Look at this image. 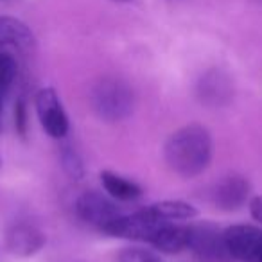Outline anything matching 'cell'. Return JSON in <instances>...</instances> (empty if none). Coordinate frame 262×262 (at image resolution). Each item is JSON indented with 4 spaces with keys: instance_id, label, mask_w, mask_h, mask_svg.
Returning a JSON list of instances; mask_svg holds the SVG:
<instances>
[{
    "instance_id": "6da1fadb",
    "label": "cell",
    "mask_w": 262,
    "mask_h": 262,
    "mask_svg": "<svg viewBox=\"0 0 262 262\" xmlns=\"http://www.w3.org/2000/svg\"><path fill=\"white\" fill-rule=\"evenodd\" d=\"M164 155L171 171L183 178H192L210 164L212 137L207 127L200 124L183 126L169 137Z\"/></svg>"
},
{
    "instance_id": "7a4b0ae2",
    "label": "cell",
    "mask_w": 262,
    "mask_h": 262,
    "mask_svg": "<svg viewBox=\"0 0 262 262\" xmlns=\"http://www.w3.org/2000/svg\"><path fill=\"white\" fill-rule=\"evenodd\" d=\"M92 104L101 119L120 120L133 108V94L122 81L104 79L94 88Z\"/></svg>"
},
{
    "instance_id": "3957f363",
    "label": "cell",
    "mask_w": 262,
    "mask_h": 262,
    "mask_svg": "<svg viewBox=\"0 0 262 262\" xmlns=\"http://www.w3.org/2000/svg\"><path fill=\"white\" fill-rule=\"evenodd\" d=\"M226 251L241 262L262 260V230L250 225H235L223 232Z\"/></svg>"
},
{
    "instance_id": "277c9868",
    "label": "cell",
    "mask_w": 262,
    "mask_h": 262,
    "mask_svg": "<svg viewBox=\"0 0 262 262\" xmlns=\"http://www.w3.org/2000/svg\"><path fill=\"white\" fill-rule=\"evenodd\" d=\"M164 223H169V221H160V219L153 217V215L147 212V208H144V210H139L129 215L120 214L119 217H115L106 226L104 233L113 235V237H124V239L147 241V243H151L155 233L158 232V228H160Z\"/></svg>"
},
{
    "instance_id": "5b68a950",
    "label": "cell",
    "mask_w": 262,
    "mask_h": 262,
    "mask_svg": "<svg viewBox=\"0 0 262 262\" xmlns=\"http://www.w3.org/2000/svg\"><path fill=\"white\" fill-rule=\"evenodd\" d=\"M36 110L41 126L52 139H63L69 133V117L52 88H41L38 92Z\"/></svg>"
},
{
    "instance_id": "8992f818",
    "label": "cell",
    "mask_w": 262,
    "mask_h": 262,
    "mask_svg": "<svg viewBox=\"0 0 262 262\" xmlns=\"http://www.w3.org/2000/svg\"><path fill=\"white\" fill-rule=\"evenodd\" d=\"M76 210H77V215H79L84 223L95 226V228H99L101 232H104L106 226H108L113 219L120 215V212L117 210V207L108 198H104L99 192H94V190L84 192L83 196H79V200H77V203H76Z\"/></svg>"
},
{
    "instance_id": "52a82bcc",
    "label": "cell",
    "mask_w": 262,
    "mask_h": 262,
    "mask_svg": "<svg viewBox=\"0 0 262 262\" xmlns=\"http://www.w3.org/2000/svg\"><path fill=\"white\" fill-rule=\"evenodd\" d=\"M34 36L26 24L13 16H0V51L26 58L34 51Z\"/></svg>"
},
{
    "instance_id": "ba28073f",
    "label": "cell",
    "mask_w": 262,
    "mask_h": 262,
    "mask_svg": "<svg viewBox=\"0 0 262 262\" xmlns=\"http://www.w3.org/2000/svg\"><path fill=\"white\" fill-rule=\"evenodd\" d=\"M189 250L196 251L198 255L205 258H225L228 255L223 233H219L214 226H189Z\"/></svg>"
},
{
    "instance_id": "9c48e42d",
    "label": "cell",
    "mask_w": 262,
    "mask_h": 262,
    "mask_svg": "<svg viewBox=\"0 0 262 262\" xmlns=\"http://www.w3.org/2000/svg\"><path fill=\"white\" fill-rule=\"evenodd\" d=\"M250 196V183L241 176H228L214 189V203L223 210H237Z\"/></svg>"
},
{
    "instance_id": "30bf717a",
    "label": "cell",
    "mask_w": 262,
    "mask_h": 262,
    "mask_svg": "<svg viewBox=\"0 0 262 262\" xmlns=\"http://www.w3.org/2000/svg\"><path fill=\"white\" fill-rule=\"evenodd\" d=\"M190 232L189 226H178L172 223H164L155 233L149 244H153L157 250L165 253H178L182 250H189Z\"/></svg>"
},
{
    "instance_id": "8fae6325",
    "label": "cell",
    "mask_w": 262,
    "mask_h": 262,
    "mask_svg": "<svg viewBox=\"0 0 262 262\" xmlns=\"http://www.w3.org/2000/svg\"><path fill=\"white\" fill-rule=\"evenodd\" d=\"M45 237L40 230H36L34 226L27 225H18L9 232L8 235V244L9 250L16 255H33L43 246Z\"/></svg>"
},
{
    "instance_id": "7c38bea8",
    "label": "cell",
    "mask_w": 262,
    "mask_h": 262,
    "mask_svg": "<svg viewBox=\"0 0 262 262\" xmlns=\"http://www.w3.org/2000/svg\"><path fill=\"white\" fill-rule=\"evenodd\" d=\"M101 183L106 192L119 201L137 200V198H140V194H142L140 185H137V183L131 182V180L124 178V176L115 174V172H112V171L101 172Z\"/></svg>"
},
{
    "instance_id": "4fadbf2b",
    "label": "cell",
    "mask_w": 262,
    "mask_h": 262,
    "mask_svg": "<svg viewBox=\"0 0 262 262\" xmlns=\"http://www.w3.org/2000/svg\"><path fill=\"white\" fill-rule=\"evenodd\" d=\"M153 217L160 219V221H176V219H192L198 215V210L190 203L178 200H167L160 201V203H155L151 207H147Z\"/></svg>"
},
{
    "instance_id": "5bb4252c",
    "label": "cell",
    "mask_w": 262,
    "mask_h": 262,
    "mask_svg": "<svg viewBox=\"0 0 262 262\" xmlns=\"http://www.w3.org/2000/svg\"><path fill=\"white\" fill-rule=\"evenodd\" d=\"M119 262H160V258L151 251L129 248V250H124L119 255Z\"/></svg>"
},
{
    "instance_id": "9a60e30c",
    "label": "cell",
    "mask_w": 262,
    "mask_h": 262,
    "mask_svg": "<svg viewBox=\"0 0 262 262\" xmlns=\"http://www.w3.org/2000/svg\"><path fill=\"white\" fill-rule=\"evenodd\" d=\"M63 165H65V171L70 176H74V178H81L83 176V164H81L79 157L74 151H67L63 155Z\"/></svg>"
},
{
    "instance_id": "2e32d148",
    "label": "cell",
    "mask_w": 262,
    "mask_h": 262,
    "mask_svg": "<svg viewBox=\"0 0 262 262\" xmlns=\"http://www.w3.org/2000/svg\"><path fill=\"white\" fill-rule=\"evenodd\" d=\"M15 122H16V129L20 131V135H26V129H27V110H26V102H24L22 99H20V101H16Z\"/></svg>"
},
{
    "instance_id": "e0dca14e",
    "label": "cell",
    "mask_w": 262,
    "mask_h": 262,
    "mask_svg": "<svg viewBox=\"0 0 262 262\" xmlns=\"http://www.w3.org/2000/svg\"><path fill=\"white\" fill-rule=\"evenodd\" d=\"M250 212L255 221L262 223V196H257L250 201Z\"/></svg>"
},
{
    "instance_id": "ac0fdd59",
    "label": "cell",
    "mask_w": 262,
    "mask_h": 262,
    "mask_svg": "<svg viewBox=\"0 0 262 262\" xmlns=\"http://www.w3.org/2000/svg\"><path fill=\"white\" fill-rule=\"evenodd\" d=\"M115 2H131V0H115Z\"/></svg>"
},
{
    "instance_id": "d6986e66",
    "label": "cell",
    "mask_w": 262,
    "mask_h": 262,
    "mask_svg": "<svg viewBox=\"0 0 262 262\" xmlns=\"http://www.w3.org/2000/svg\"><path fill=\"white\" fill-rule=\"evenodd\" d=\"M260 262H262V260H260Z\"/></svg>"
}]
</instances>
